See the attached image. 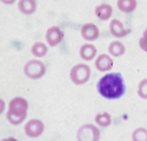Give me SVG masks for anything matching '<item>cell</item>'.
<instances>
[{
  "mask_svg": "<svg viewBox=\"0 0 147 141\" xmlns=\"http://www.w3.org/2000/svg\"><path fill=\"white\" fill-rule=\"evenodd\" d=\"M97 87L99 93L109 100L119 98L126 90L124 79L119 73L107 74L100 79Z\"/></svg>",
  "mask_w": 147,
  "mask_h": 141,
  "instance_id": "obj_1",
  "label": "cell"
},
{
  "mask_svg": "<svg viewBox=\"0 0 147 141\" xmlns=\"http://www.w3.org/2000/svg\"><path fill=\"white\" fill-rule=\"evenodd\" d=\"M28 106V102L23 98L16 97L13 99L9 103L7 113L8 120L14 125L21 123L26 117Z\"/></svg>",
  "mask_w": 147,
  "mask_h": 141,
  "instance_id": "obj_2",
  "label": "cell"
},
{
  "mask_svg": "<svg viewBox=\"0 0 147 141\" xmlns=\"http://www.w3.org/2000/svg\"><path fill=\"white\" fill-rule=\"evenodd\" d=\"M45 66L43 62L38 60L28 61L24 67L26 75L32 79L40 77L45 73Z\"/></svg>",
  "mask_w": 147,
  "mask_h": 141,
  "instance_id": "obj_3",
  "label": "cell"
},
{
  "mask_svg": "<svg viewBox=\"0 0 147 141\" xmlns=\"http://www.w3.org/2000/svg\"><path fill=\"white\" fill-rule=\"evenodd\" d=\"M90 75V68L85 64H79L74 66L71 71V79L76 84L85 83L89 79Z\"/></svg>",
  "mask_w": 147,
  "mask_h": 141,
  "instance_id": "obj_4",
  "label": "cell"
},
{
  "mask_svg": "<svg viewBox=\"0 0 147 141\" xmlns=\"http://www.w3.org/2000/svg\"><path fill=\"white\" fill-rule=\"evenodd\" d=\"M44 129L43 123L37 119L29 121L24 127L26 134L31 137H36L40 136L43 132Z\"/></svg>",
  "mask_w": 147,
  "mask_h": 141,
  "instance_id": "obj_5",
  "label": "cell"
},
{
  "mask_svg": "<svg viewBox=\"0 0 147 141\" xmlns=\"http://www.w3.org/2000/svg\"><path fill=\"white\" fill-rule=\"evenodd\" d=\"M63 33L58 26H53L47 30L46 34V38L48 43L51 46L58 44L63 39Z\"/></svg>",
  "mask_w": 147,
  "mask_h": 141,
  "instance_id": "obj_6",
  "label": "cell"
},
{
  "mask_svg": "<svg viewBox=\"0 0 147 141\" xmlns=\"http://www.w3.org/2000/svg\"><path fill=\"white\" fill-rule=\"evenodd\" d=\"M82 36L87 40L96 39L99 35V30L97 26L93 23H87L82 26L81 30Z\"/></svg>",
  "mask_w": 147,
  "mask_h": 141,
  "instance_id": "obj_7",
  "label": "cell"
},
{
  "mask_svg": "<svg viewBox=\"0 0 147 141\" xmlns=\"http://www.w3.org/2000/svg\"><path fill=\"white\" fill-rule=\"evenodd\" d=\"M97 136L96 129L92 125H86L79 130L78 137L81 140H95Z\"/></svg>",
  "mask_w": 147,
  "mask_h": 141,
  "instance_id": "obj_8",
  "label": "cell"
},
{
  "mask_svg": "<svg viewBox=\"0 0 147 141\" xmlns=\"http://www.w3.org/2000/svg\"><path fill=\"white\" fill-rule=\"evenodd\" d=\"M110 29L112 34L118 37L125 36L130 32V30H125L122 23L117 19H113L111 21Z\"/></svg>",
  "mask_w": 147,
  "mask_h": 141,
  "instance_id": "obj_9",
  "label": "cell"
},
{
  "mask_svg": "<svg viewBox=\"0 0 147 141\" xmlns=\"http://www.w3.org/2000/svg\"><path fill=\"white\" fill-rule=\"evenodd\" d=\"M95 64L98 69L104 71L109 70L112 68L113 61L108 56L102 55L98 58Z\"/></svg>",
  "mask_w": 147,
  "mask_h": 141,
  "instance_id": "obj_10",
  "label": "cell"
},
{
  "mask_svg": "<svg viewBox=\"0 0 147 141\" xmlns=\"http://www.w3.org/2000/svg\"><path fill=\"white\" fill-rule=\"evenodd\" d=\"M95 12L98 18L101 20H106L112 15V7L109 4L103 3L96 6Z\"/></svg>",
  "mask_w": 147,
  "mask_h": 141,
  "instance_id": "obj_11",
  "label": "cell"
},
{
  "mask_svg": "<svg viewBox=\"0 0 147 141\" xmlns=\"http://www.w3.org/2000/svg\"><path fill=\"white\" fill-rule=\"evenodd\" d=\"M18 6L22 12L29 14L34 12L36 3L34 0H20L18 2Z\"/></svg>",
  "mask_w": 147,
  "mask_h": 141,
  "instance_id": "obj_12",
  "label": "cell"
},
{
  "mask_svg": "<svg viewBox=\"0 0 147 141\" xmlns=\"http://www.w3.org/2000/svg\"><path fill=\"white\" fill-rule=\"evenodd\" d=\"M96 50L93 45L86 44L81 47L80 54L81 57L86 60H91L96 54Z\"/></svg>",
  "mask_w": 147,
  "mask_h": 141,
  "instance_id": "obj_13",
  "label": "cell"
},
{
  "mask_svg": "<svg viewBox=\"0 0 147 141\" xmlns=\"http://www.w3.org/2000/svg\"><path fill=\"white\" fill-rule=\"evenodd\" d=\"M47 49V46L45 44L42 42H37L32 47V51L34 55L37 57H41L45 55Z\"/></svg>",
  "mask_w": 147,
  "mask_h": 141,
  "instance_id": "obj_14",
  "label": "cell"
},
{
  "mask_svg": "<svg viewBox=\"0 0 147 141\" xmlns=\"http://www.w3.org/2000/svg\"><path fill=\"white\" fill-rule=\"evenodd\" d=\"M119 8L122 11L125 12H130L133 11L136 8L137 2L136 1H119L117 2Z\"/></svg>",
  "mask_w": 147,
  "mask_h": 141,
  "instance_id": "obj_15",
  "label": "cell"
},
{
  "mask_svg": "<svg viewBox=\"0 0 147 141\" xmlns=\"http://www.w3.org/2000/svg\"><path fill=\"white\" fill-rule=\"evenodd\" d=\"M109 50L113 55L117 56L124 53L125 48L122 43L118 41H114L110 44Z\"/></svg>",
  "mask_w": 147,
  "mask_h": 141,
  "instance_id": "obj_16",
  "label": "cell"
},
{
  "mask_svg": "<svg viewBox=\"0 0 147 141\" xmlns=\"http://www.w3.org/2000/svg\"><path fill=\"white\" fill-rule=\"evenodd\" d=\"M138 93L143 98H147V79L140 82L139 86Z\"/></svg>",
  "mask_w": 147,
  "mask_h": 141,
  "instance_id": "obj_17",
  "label": "cell"
},
{
  "mask_svg": "<svg viewBox=\"0 0 147 141\" xmlns=\"http://www.w3.org/2000/svg\"><path fill=\"white\" fill-rule=\"evenodd\" d=\"M143 35V36L140 40V45L142 49L147 51V28Z\"/></svg>",
  "mask_w": 147,
  "mask_h": 141,
  "instance_id": "obj_18",
  "label": "cell"
}]
</instances>
